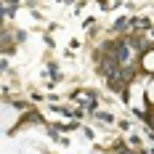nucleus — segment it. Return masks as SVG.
<instances>
[{
    "label": "nucleus",
    "mask_w": 154,
    "mask_h": 154,
    "mask_svg": "<svg viewBox=\"0 0 154 154\" xmlns=\"http://www.w3.org/2000/svg\"><path fill=\"white\" fill-rule=\"evenodd\" d=\"M21 120V109L14 106V104H3V128H5V133H11L16 125Z\"/></svg>",
    "instance_id": "nucleus-1"
},
{
    "label": "nucleus",
    "mask_w": 154,
    "mask_h": 154,
    "mask_svg": "<svg viewBox=\"0 0 154 154\" xmlns=\"http://www.w3.org/2000/svg\"><path fill=\"white\" fill-rule=\"evenodd\" d=\"M138 61H141V69H143L146 75H154V48H146L138 56Z\"/></svg>",
    "instance_id": "nucleus-2"
}]
</instances>
